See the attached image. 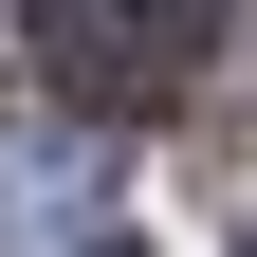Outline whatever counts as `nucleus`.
<instances>
[{"label":"nucleus","instance_id":"nucleus-3","mask_svg":"<svg viewBox=\"0 0 257 257\" xmlns=\"http://www.w3.org/2000/svg\"><path fill=\"white\" fill-rule=\"evenodd\" d=\"M239 257H257V239H239Z\"/></svg>","mask_w":257,"mask_h":257},{"label":"nucleus","instance_id":"nucleus-2","mask_svg":"<svg viewBox=\"0 0 257 257\" xmlns=\"http://www.w3.org/2000/svg\"><path fill=\"white\" fill-rule=\"evenodd\" d=\"M92 202H110V166L74 128H19L0 147V239H92Z\"/></svg>","mask_w":257,"mask_h":257},{"label":"nucleus","instance_id":"nucleus-1","mask_svg":"<svg viewBox=\"0 0 257 257\" xmlns=\"http://www.w3.org/2000/svg\"><path fill=\"white\" fill-rule=\"evenodd\" d=\"M37 74L74 92L92 128L184 110V74H202V0H37Z\"/></svg>","mask_w":257,"mask_h":257}]
</instances>
